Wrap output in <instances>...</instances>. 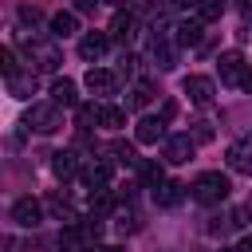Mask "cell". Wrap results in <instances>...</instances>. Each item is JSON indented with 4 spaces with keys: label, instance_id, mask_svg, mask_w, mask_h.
Here are the masks:
<instances>
[{
    "label": "cell",
    "instance_id": "6da1fadb",
    "mask_svg": "<svg viewBox=\"0 0 252 252\" xmlns=\"http://www.w3.org/2000/svg\"><path fill=\"white\" fill-rule=\"evenodd\" d=\"M228 173H220V169H205V173H197L193 177V185H189V193H193V201H201V205H224L228 201Z\"/></svg>",
    "mask_w": 252,
    "mask_h": 252
},
{
    "label": "cell",
    "instance_id": "7a4b0ae2",
    "mask_svg": "<svg viewBox=\"0 0 252 252\" xmlns=\"http://www.w3.org/2000/svg\"><path fill=\"white\" fill-rule=\"evenodd\" d=\"M28 126H32L35 134H55V130L63 126V106H55V102H35V106L28 110Z\"/></svg>",
    "mask_w": 252,
    "mask_h": 252
},
{
    "label": "cell",
    "instance_id": "3957f363",
    "mask_svg": "<svg viewBox=\"0 0 252 252\" xmlns=\"http://www.w3.org/2000/svg\"><path fill=\"white\" fill-rule=\"evenodd\" d=\"M43 201H35V197H16L12 201V220L20 224V228H39L43 224Z\"/></svg>",
    "mask_w": 252,
    "mask_h": 252
},
{
    "label": "cell",
    "instance_id": "277c9868",
    "mask_svg": "<svg viewBox=\"0 0 252 252\" xmlns=\"http://www.w3.org/2000/svg\"><path fill=\"white\" fill-rule=\"evenodd\" d=\"M181 91L189 94V102H197V106H209V102H213V94H217V83H213L209 75H185Z\"/></svg>",
    "mask_w": 252,
    "mask_h": 252
},
{
    "label": "cell",
    "instance_id": "5b68a950",
    "mask_svg": "<svg viewBox=\"0 0 252 252\" xmlns=\"http://www.w3.org/2000/svg\"><path fill=\"white\" fill-rule=\"evenodd\" d=\"M193 154H197V138H193V134H169V138H165V161L185 165Z\"/></svg>",
    "mask_w": 252,
    "mask_h": 252
},
{
    "label": "cell",
    "instance_id": "8992f818",
    "mask_svg": "<svg viewBox=\"0 0 252 252\" xmlns=\"http://www.w3.org/2000/svg\"><path fill=\"white\" fill-rule=\"evenodd\" d=\"M217 67H220V83H228V87H236V83H244V55L240 51H220V59H217Z\"/></svg>",
    "mask_w": 252,
    "mask_h": 252
},
{
    "label": "cell",
    "instance_id": "52a82bcc",
    "mask_svg": "<svg viewBox=\"0 0 252 252\" xmlns=\"http://www.w3.org/2000/svg\"><path fill=\"white\" fill-rule=\"evenodd\" d=\"M224 158H228V169L232 173H248L252 177V138H236Z\"/></svg>",
    "mask_w": 252,
    "mask_h": 252
},
{
    "label": "cell",
    "instance_id": "ba28073f",
    "mask_svg": "<svg viewBox=\"0 0 252 252\" xmlns=\"http://www.w3.org/2000/svg\"><path fill=\"white\" fill-rule=\"evenodd\" d=\"M106 47H110V35H106V32H87V35L79 39V55H83L87 63H98V59L106 55Z\"/></svg>",
    "mask_w": 252,
    "mask_h": 252
},
{
    "label": "cell",
    "instance_id": "9c48e42d",
    "mask_svg": "<svg viewBox=\"0 0 252 252\" xmlns=\"http://www.w3.org/2000/svg\"><path fill=\"white\" fill-rule=\"evenodd\" d=\"M134 138H138L142 146H158V142L165 138V118H154V114L138 118V126H134Z\"/></svg>",
    "mask_w": 252,
    "mask_h": 252
},
{
    "label": "cell",
    "instance_id": "30bf717a",
    "mask_svg": "<svg viewBox=\"0 0 252 252\" xmlns=\"http://www.w3.org/2000/svg\"><path fill=\"white\" fill-rule=\"evenodd\" d=\"M173 39H177V47H201V39H205V24L193 16V20H181L177 28H173Z\"/></svg>",
    "mask_w": 252,
    "mask_h": 252
},
{
    "label": "cell",
    "instance_id": "8fae6325",
    "mask_svg": "<svg viewBox=\"0 0 252 252\" xmlns=\"http://www.w3.org/2000/svg\"><path fill=\"white\" fill-rule=\"evenodd\" d=\"M150 55H154V67H158V71H173V67H177V47H173L165 35H154Z\"/></svg>",
    "mask_w": 252,
    "mask_h": 252
},
{
    "label": "cell",
    "instance_id": "7c38bea8",
    "mask_svg": "<svg viewBox=\"0 0 252 252\" xmlns=\"http://www.w3.org/2000/svg\"><path fill=\"white\" fill-rule=\"evenodd\" d=\"M83 83H87V91H91V94H114L118 75H114V71H106V67H91Z\"/></svg>",
    "mask_w": 252,
    "mask_h": 252
},
{
    "label": "cell",
    "instance_id": "4fadbf2b",
    "mask_svg": "<svg viewBox=\"0 0 252 252\" xmlns=\"http://www.w3.org/2000/svg\"><path fill=\"white\" fill-rule=\"evenodd\" d=\"M79 177H83L87 189H106L110 177H114V165H110V161H91V165H83Z\"/></svg>",
    "mask_w": 252,
    "mask_h": 252
},
{
    "label": "cell",
    "instance_id": "5bb4252c",
    "mask_svg": "<svg viewBox=\"0 0 252 252\" xmlns=\"http://www.w3.org/2000/svg\"><path fill=\"white\" fill-rule=\"evenodd\" d=\"M51 173H55L59 181L83 173V169H79V154H75V150H55V154H51Z\"/></svg>",
    "mask_w": 252,
    "mask_h": 252
},
{
    "label": "cell",
    "instance_id": "9a60e30c",
    "mask_svg": "<svg viewBox=\"0 0 252 252\" xmlns=\"http://www.w3.org/2000/svg\"><path fill=\"white\" fill-rule=\"evenodd\" d=\"M185 189H189V185H181V181H169V177H165V181L154 189V205H158V209H173V205H181Z\"/></svg>",
    "mask_w": 252,
    "mask_h": 252
},
{
    "label": "cell",
    "instance_id": "2e32d148",
    "mask_svg": "<svg viewBox=\"0 0 252 252\" xmlns=\"http://www.w3.org/2000/svg\"><path fill=\"white\" fill-rule=\"evenodd\" d=\"M138 35V20L130 16V12H118L114 20H110V39H118V43H130Z\"/></svg>",
    "mask_w": 252,
    "mask_h": 252
},
{
    "label": "cell",
    "instance_id": "e0dca14e",
    "mask_svg": "<svg viewBox=\"0 0 252 252\" xmlns=\"http://www.w3.org/2000/svg\"><path fill=\"white\" fill-rule=\"evenodd\" d=\"M32 67L35 71H55L59 67V51L51 43H32Z\"/></svg>",
    "mask_w": 252,
    "mask_h": 252
},
{
    "label": "cell",
    "instance_id": "ac0fdd59",
    "mask_svg": "<svg viewBox=\"0 0 252 252\" xmlns=\"http://www.w3.org/2000/svg\"><path fill=\"white\" fill-rule=\"evenodd\" d=\"M51 102L55 106H79V87L71 79H55L51 83Z\"/></svg>",
    "mask_w": 252,
    "mask_h": 252
},
{
    "label": "cell",
    "instance_id": "d6986e66",
    "mask_svg": "<svg viewBox=\"0 0 252 252\" xmlns=\"http://www.w3.org/2000/svg\"><path fill=\"white\" fill-rule=\"evenodd\" d=\"M8 94H12V98H32V94H35V71H28V75L16 71V75L8 79Z\"/></svg>",
    "mask_w": 252,
    "mask_h": 252
},
{
    "label": "cell",
    "instance_id": "ffe728a7",
    "mask_svg": "<svg viewBox=\"0 0 252 252\" xmlns=\"http://www.w3.org/2000/svg\"><path fill=\"white\" fill-rule=\"evenodd\" d=\"M79 32V16L75 12H55L51 16V35L55 39H67V35H75Z\"/></svg>",
    "mask_w": 252,
    "mask_h": 252
},
{
    "label": "cell",
    "instance_id": "44dd1931",
    "mask_svg": "<svg viewBox=\"0 0 252 252\" xmlns=\"http://www.w3.org/2000/svg\"><path fill=\"white\" fill-rule=\"evenodd\" d=\"M150 98H154V83H150V79H138V83L130 87V98H126V106H130V110H142Z\"/></svg>",
    "mask_w": 252,
    "mask_h": 252
},
{
    "label": "cell",
    "instance_id": "7402d4cb",
    "mask_svg": "<svg viewBox=\"0 0 252 252\" xmlns=\"http://www.w3.org/2000/svg\"><path fill=\"white\" fill-rule=\"evenodd\" d=\"M114 205H118V197H114L110 189H91V213H94V217L114 213Z\"/></svg>",
    "mask_w": 252,
    "mask_h": 252
},
{
    "label": "cell",
    "instance_id": "603a6c76",
    "mask_svg": "<svg viewBox=\"0 0 252 252\" xmlns=\"http://www.w3.org/2000/svg\"><path fill=\"white\" fill-rule=\"evenodd\" d=\"M98 126L102 130H122L126 126V110L122 106H98Z\"/></svg>",
    "mask_w": 252,
    "mask_h": 252
},
{
    "label": "cell",
    "instance_id": "cb8c5ba5",
    "mask_svg": "<svg viewBox=\"0 0 252 252\" xmlns=\"http://www.w3.org/2000/svg\"><path fill=\"white\" fill-rule=\"evenodd\" d=\"M193 12H197V20H201V24H213V20H220V16H224V0H197V8H193Z\"/></svg>",
    "mask_w": 252,
    "mask_h": 252
},
{
    "label": "cell",
    "instance_id": "d4e9b609",
    "mask_svg": "<svg viewBox=\"0 0 252 252\" xmlns=\"http://www.w3.org/2000/svg\"><path fill=\"white\" fill-rule=\"evenodd\" d=\"M138 169H142V185H146V189H158V185L165 181V169H161L158 161H142Z\"/></svg>",
    "mask_w": 252,
    "mask_h": 252
},
{
    "label": "cell",
    "instance_id": "484cf974",
    "mask_svg": "<svg viewBox=\"0 0 252 252\" xmlns=\"http://www.w3.org/2000/svg\"><path fill=\"white\" fill-rule=\"evenodd\" d=\"M110 154H114V161H118V165H142V158L134 154V146H130V142H114V146H110Z\"/></svg>",
    "mask_w": 252,
    "mask_h": 252
},
{
    "label": "cell",
    "instance_id": "4316f807",
    "mask_svg": "<svg viewBox=\"0 0 252 252\" xmlns=\"http://www.w3.org/2000/svg\"><path fill=\"white\" fill-rule=\"evenodd\" d=\"M47 213H55L59 220H79V217L71 213V205H67V197H59V193H55V197H47Z\"/></svg>",
    "mask_w": 252,
    "mask_h": 252
},
{
    "label": "cell",
    "instance_id": "83f0119b",
    "mask_svg": "<svg viewBox=\"0 0 252 252\" xmlns=\"http://www.w3.org/2000/svg\"><path fill=\"white\" fill-rule=\"evenodd\" d=\"M20 24H24V28H35V24H39V8H35V4H24V8H20Z\"/></svg>",
    "mask_w": 252,
    "mask_h": 252
},
{
    "label": "cell",
    "instance_id": "f1b7e54d",
    "mask_svg": "<svg viewBox=\"0 0 252 252\" xmlns=\"http://www.w3.org/2000/svg\"><path fill=\"white\" fill-rule=\"evenodd\" d=\"M0 67H4V75H8V79L16 75V51H12V47H4V51H0Z\"/></svg>",
    "mask_w": 252,
    "mask_h": 252
},
{
    "label": "cell",
    "instance_id": "f546056e",
    "mask_svg": "<svg viewBox=\"0 0 252 252\" xmlns=\"http://www.w3.org/2000/svg\"><path fill=\"white\" fill-rule=\"evenodd\" d=\"M79 122L83 126H94L98 122V106H79Z\"/></svg>",
    "mask_w": 252,
    "mask_h": 252
},
{
    "label": "cell",
    "instance_id": "4dcf8cb0",
    "mask_svg": "<svg viewBox=\"0 0 252 252\" xmlns=\"http://www.w3.org/2000/svg\"><path fill=\"white\" fill-rule=\"evenodd\" d=\"M193 138H197V142H209V138H213V122H197Z\"/></svg>",
    "mask_w": 252,
    "mask_h": 252
},
{
    "label": "cell",
    "instance_id": "1f68e13d",
    "mask_svg": "<svg viewBox=\"0 0 252 252\" xmlns=\"http://www.w3.org/2000/svg\"><path fill=\"white\" fill-rule=\"evenodd\" d=\"M122 75H134L138 71V55H122V67H118Z\"/></svg>",
    "mask_w": 252,
    "mask_h": 252
},
{
    "label": "cell",
    "instance_id": "d6a6232c",
    "mask_svg": "<svg viewBox=\"0 0 252 252\" xmlns=\"http://www.w3.org/2000/svg\"><path fill=\"white\" fill-rule=\"evenodd\" d=\"M75 4V12H94V4H102V0H71Z\"/></svg>",
    "mask_w": 252,
    "mask_h": 252
},
{
    "label": "cell",
    "instance_id": "836d02e7",
    "mask_svg": "<svg viewBox=\"0 0 252 252\" xmlns=\"http://www.w3.org/2000/svg\"><path fill=\"white\" fill-rule=\"evenodd\" d=\"M232 252H252V232H248V236H240V240H236V248H232Z\"/></svg>",
    "mask_w": 252,
    "mask_h": 252
},
{
    "label": "cell",
    "instance_id": "e575fe53",
    "mask_svg": "<svg viewBox=\"0 0 252 252\" xmlns=\"http://www.w3.org/2000/svg\"><path fill=\"white\" fill-rule=\"evenodd\" d=\"M173 114H177V106H173V102H161V114H158V118H165V122H169Z\"/></svg>",
    "mask_w": 252,
    "mask_h": 252
},
{
    "label": "cell",
    "instance_id": "d590c367",
    "mask_svg": "<svg viewBox=\"0 0 252 252\" xmlns=\"http://www.w3.org/2000/svg\"><path fill=\"white\" fill-rule=\"evenodd\" d=\"M91 252H126V248H118V244H98V248H91Z\"/></svg>",
    "mask_w": 252,
    "mask_h": 252
},
{
    "label": "cell",
    "instance_id": "8d00e7d4",
    "mask_svg": "<svg viewBox=\"0 0 252 252\" xmlns=\"http://www.w3.org/2000/svg\"><path fill=\"white\" fill-rule=\"evenodd\" d=\"M240 12H244V20H252V0H240Z\"/></svg>",
    "mask_w": 252,
    "mask_h": 252
},
{
    "label": "cell",
    "instance_id": "74e56055",
    "mask_svg": "<svg viewBox=\"0 0 252 252\" xmlns=\"http://www.w3.org/2000/svg\"><path fill=\"white\" fill-rule=\"evenodd\" d=\"M240 87H244V91H248V94H252V71H248V75H244V83H240Z\"/></svg>",
    "mask_w": 252,
    "mask_h": 252
},
{
    "label": "cell",
    "instance_id": "f35d334b",
    "mask_svg": "<svg viewBox=\"0 0 252 252\" xmlns=\"http://www.w3.org/2000/svg\"><path fill=\"white\" fill-rule=\"evenodd\" d=\"M177 8H197V0H173Z\"/></svg>",
    "mask_w": 252,
    "mask_h": 252
},
{
    "label": "cell",
    "instance_id": "ab89813d",
    "mask_svg": "<svg viewBox=\"0 0 252 252\" xmlns=\"http://www.w3.org/2000/svg\"><path fill=\"white\" fill-rule=\"evenodd\" d=\"M102 4H114V8H122V4H126V0H102Z\"/></svg>",
    "mask_w": 252,
    "mask_h": 252
},
{
    "label": "cell",
    "instance_id": "60d3db41",
    "mask_svg": "<svg viewBox=\"0 0 252 252\" xmlns=\"http://www.w3.org/2000/svg\"><path fill=\"white\" fill-rule=\"evenodd\" d=\"M244 213H248V217H252V197H248V201H244Z\"/></svg>",
    "mask_w": 252,
    "mask_h": 252
}]
</instances>
